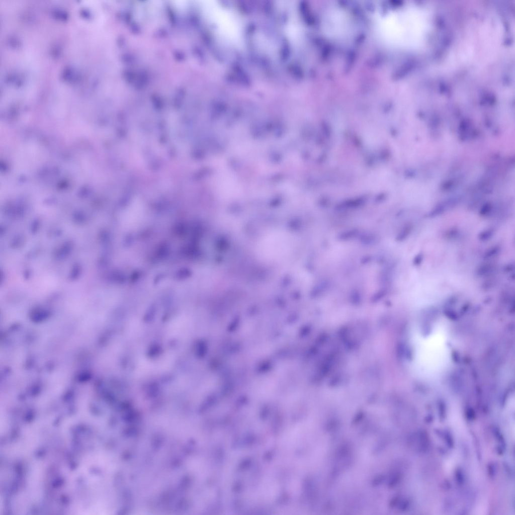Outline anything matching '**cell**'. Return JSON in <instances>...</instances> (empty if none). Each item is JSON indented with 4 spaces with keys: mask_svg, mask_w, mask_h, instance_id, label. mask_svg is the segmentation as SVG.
I'll use <instances>...</instances> for the list:
<instances>
[{
    "mask_svg": "<svg viewBox=\"0 0 515 515\" xmlns=\"http://www.w3.org/2000/svg\"><path fill=\"white\" fill-rule=\"evenodd\" d=\"M208 7L212 19L221 36L232 44H240L241 27L234 15L219 4H210Z\"/></svg>",
    "mask_w": 515,
    "mask_h": 515,
    "instance_id": "obj_2",
    "label": "cell"
},
{
    "mask_svg": "<svg viewBox=\"0 0 515 515\" xmlns=\"http://www.w3.org/2000/svg\"><path fill=\"white\" fill-rule=\"evenodd\" d=\"M293 240L292 236L282 231L273 232L264 237L259 245V253L270 260H279L287 256L291 251Z\"/></svg>",
    "mask_w": 515,
    "mask_h": 515,
    "instance_id": "obj_3",
    "label": "cell"
},
{
    "mask_svg": "<svg viewBox=\"0 0 515 515\" xmlns=\"http://www.w3.org/2000/svg\"><path fill=\"white\" fill-rule=\"evenodd\" d=\"M378 24L380 35L386 41L405 49L421 46L430 30L427 14L415 7L391 11L381 18Z\"/></svg>",
    "mask_w": 515,
    "mask_h": 515,
    "instance_id": "obj_1",
    "label": "cell"
}]
</instances>
